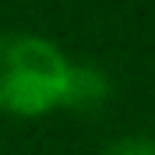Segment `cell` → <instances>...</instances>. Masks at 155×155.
Wrapping results in <instances>:
<instances>
[{"instance_id":"1","label":"cell","mask_w":155,"mask_h":155,"mask_svg":"<svg viewBox=\"0 0 155 155\" xmlns=\"http://www.w3.org/2000/svg\"><path fill=\"white\" fill-rule=\"evenodd\" d=\"M109 95L102 71L71 64L35 35H0V109L42 113L53 106H99Z\"/></svg>"},{"instance_id":"2","label":"cell","mask_w":155,"mask_h":155,"mask_svg":"<svg viewBox=\"0 0 155 155\" xmlns=\"http://www.w3.org/2000/svg\"><path fill=\"white\" fill-rule=\"evenodd\" d=\"M102 155H155V141L152 137H120L102 148Z\"/></svg>"}]
</instances>
